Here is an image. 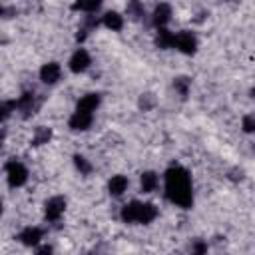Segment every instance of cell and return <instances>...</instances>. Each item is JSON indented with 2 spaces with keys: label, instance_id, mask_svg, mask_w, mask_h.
Segmentation results:
<instances>
[{
  "label": "cell",
  "instance_id": "8992f818",
  "mask_svg": "<svg viewBox=\"0 0 255 255\" xmlns=\"http://www.w3.org/2000/svg\"><path fill=\"white\" fill-rule=\"evenodd\" d=\"M90 64H92V58H90V54H88V50H84V48H78L74 54H72V58H70V70L74 72V74H82V72H86L88 68H90Z\"/></svg>",
  "mask_w": 255,
  "mask_h": 255
},
{
  "label": "cell",
  "instance_id": "d4e9b609",
  "mask_svg": "<svg viewBox=\"0 0 255 255\" xmlns=\"http://www.w3.org/2000/svg\"><path fill=\"white\" fill-rule=\"evenodd\" d=\"M253 128H255V120H253V116H245V118H243V129H245L247 133H251Z\"/></svg>",
  "mask_w": 255,
  "mask_h": 255
},
{
  "label": "cell",
  "instance_id": "9c48e42d",
  "mask_svg": "<svg viewBox=\"0 0 255 255\" xmlns=\"http://www.w3.org/2000/svg\"><path fill=\"white\" fill-rule=\"evenodd\" d=\"M100 106V94H86L84 98H80L78 106H76V112H82V114H90L94 116V112L98 110Z\"/></svg>",
  "mask_w": 255,
  "mask_h": 255
},
{
  "label": "cell",
  "instance_id": "52a82bcc",
  "mask_svg": "<svg viewBox=\"0 0 255 255\" xmlns=\"http://www.w3.org/2000/svg\"><path fill=\"white\" fill-rule=\"evenodd\" d=\"M60 76H62V68H60L58 62H48V64H44L40 68V80L44 84H48V86L56 84L60 80Z\"/></svg>",
  "mask_w": 255,
  "mask_h": 255
},
{
  "label": "cell",
  "instance_id": "ffe728a7",
  "mask_svg": "<svg viewBox=\"0 0 255 255\" xmlns=\"http://www.w3.org/2000/svg\"><path fill=\"white\" fill-rule=\"evenodd\" d=\"M16 110V102H0V122H6Z\"/></svg>",
  "mask_w": 255,
  "mask_h": 255
},
{
  "label": "cell",
  "instance_id": "5bb4252c",
  "mask_svg": "<svg viewBox=\"0 0 255 255\" xmlns=\"http://www.w3.org/2000/svg\"><path fill=\"white\" fill-rule=\"evenodd\" d=\"M128 177L126 175H114L110 181H108V189H110V195L114 197H120L126 189H128Z\"/></svg>",
  "mask_w": 255,
  "mask_h": 255
},
{
  "label": "cell",
  "instance_id": "6da1fadb",
  "mask_svg": "<svg viewBox=\"0 0 255 255\" xmlns=\"http://www.w3.org/2000/svg\"><path fill=\"white\" fill-rule=\"evenodd\" d=\"M165 195L171 203L179 207H191L193 203V191H191V177L189 171L181 165H171L165 171Z\"/></svg>",
  "mask_w": 255,
  "mask_h": 255
},
{
  "label": "cell",
  "instance_id": "3957f363",
  "mask_svg": "<svg viewBox=\"0 0 255 255\" xmlns=\"http://www.w3.org/2000/svg\"><path fill=\"white\" fill-rule=\"evenodd\" d=\"M6 179L10 187H22L28 181V169L18 159H10L6 163Z\"/></svg>",
  "mask_w": 255,
  "mask_h": 255
},
{
  "label": "cell",
  "instance_id": "ba28073f",
  "mask_svg": "<svg viewBox=\"0 0 255 255\" xmlns=\"http://www.w3.org/2000/svg\"><path fill=\"white\" fill-rule=\"evenodd\" d=\"M92 122H94V116L82 114V112H74V114L70 116V120H68V126H70V129H74V131H86V129L92 126Z\"/></svg>",
  "mask_w": 255,
  "mask_h": 255
},
{
  "label": "cell",
  "instance_id": "d6986e66",
  "mask_svg": "<svg viewBox=\"0 0 255 255\" xmlns=\"http://www.w3.org/2000/svg\"><path fill=\"white\" fill-rule=\"evenodd\" d=\"M74 163H76V167H78V171L82 175H88L92 171V165H90V161L84 155H74Z\"/></svg>",
  "mask_w": 255,
  "mask_h": 255
},
{
  "label": "cell",
  "instance_id": "9a60e30c",
  "mask_svg": "<svg viewBox=\"0 0 255 255\" xmlns=\"http://www.w3.org/2000/svg\"><path fill=\"white\" fill-rule=\"evenodd\" d=\"M139 183H141V191L151 193V191H155V187L159 183V177H157L155 171H143L141 177H139Z\"/></svg>",
  "mask_w": 255,
  "mask_h": 255
},
{
  "label": "cell",
  "instance_id": "4fadbf2b",
  "mask_svg": "<svg viewBox=\"0 0 255 255\" xmlns=\"http://www.w3.org/2000/svg\"><path fill=\"white\" fill-rule=\"evenodd\" d=\"M102 24L106 26V28H110L112 32H120L122 28H124V16H120L118 12H106L104 16H102Z\"/></svg>",
  "mask_w": 255,
  "mask_h": 255
},
{
  "label": "cell",
  "instance_id": "5b68a950",
  "mask_svg": "<svg viewBox=\"0 0 255 255\" xmlns=\"http://www.w3.org/2000/svg\"><path fill=\"white\" fill-rule=\"evenodd\" d=\"M66 211V199L62 195H56V197H50L44 205V215L48 221H58Z\"/></svg>",
  "mask_w": 255,
  "mask_h": 255
},
{
  "label": "cell",
  "instance_id": "7402d4cb",
  "mask_svg": "<svg viewBox=\"0 0 255 255\" xmlns=\"http://www.w3.org/2000/svg\"><path fill=\"white\" fill-rule=\"evenodd\" d=\"M191 255H207V243L203 239H195L191 243Z\"/></svg>",
  "mask_w": 255,
  "mask_h": 255
},
{
  "label": "cell",
  "instance_id": "83f0119b",
  "mask_svg": "<svg viewBox=\"0 0 255 255\" xmlns=\"http://www.w3.org/2000/svg\"><path fill=\"white\" fill-rule=\"evenodd\" d=\"M2 139H4V137H2V133H0V147H2Z\"/></svg>",
  "mask_w": 255,
  "mask_h": 255
},
{
  "label": "cell",
  "instance_id": "e0dca14e",
  "mask_svg": "<svg viewBox=\"0 0 255 255\" xmlns=\"http://www.w3.org/2000/svg\"><path fill=\"white\" fill-rule=\"evenodd\" d=\"M52 137V131L50 128H38L34 137H32V145H42V143H48V139Z\"/></svg>",
  "mask_w": 255,
  "mask_h": 255
},
{
  "label": "cell",
  "instance_id": "30bf717a",
  "mask_svg": "<svg viewBox=\"0 0 255 255\" xmlns=\"http://www.w3.org/2000/svg\"><path fill=\"white\" fill-rule=\"evenodd\" d=\"M16 110L22 112L24 118H28L30 114H34V110H36V96H34L32 92L22 94V96L18 98V102H16Z\"/></svg>",
  "mask_w": 255,
  "mask_h": 255
},
{
  "label": "cell",
  "instance_id": "7a4b0ae2",
  "mask_svg": "<svg viewBox=\"0 0 255 255\" xmlns=\"http://www.w3.org/2000/svg\"><path fill=\"white\" fill-rule=\"evenodd\" d=\"M122 221L124 223H151L157 217V207L153 203L129 201L122 207Z\"/></svg>",
  "mask_w": 255,
  "mask_h": 255
},
{
  "label": "cell",
  "instance_id": "277c9868",
  "mask_svg": "<svg viewBox=\"0 0 255 255\" xmlns=\"http://www.w3.org/2000/svg\"><path fill=\"white\" fill-rule=\"evenodd\" d=\"M173 46L179 52H183V54H195V50H197V38L191 32L183 30V32L173 34Z\"/></svg>",
  "mask_w": 255,
  "mask_h": 255
},
{
  "label": "cell",
  "instance_id": "2e32d148",
  "mask_svg": "<svg viewBox=\"0 0 255 255\" xmlns=\"http://www.w3.org/2000/svg\"><path fill=\"white\" fill-rule=\"evenodd\" d=\"M155 44H157V48H161V50L173 48V32H169L167 28H157Z\"/></svg>",
  "mask_w": 255,
  "mask_h": 255
},
{
  "label": "cell",
  "instance_id": "f1b7e54d",
  "mask_svg": "<svg viewBox=\"0 0 255 255\" xmlns=\"http://www.w3.org/2000/svg\"><path fill=\"white\" fill-rule=\"evenodd\" d=\"M0 14H4V8H2V6H0Z\"/></svg>",
  "mask_w": 255,
  "mask_h": 255
},
{
  "label": "cell",
  "instance_id": "484cf974",
  "mask_svg": "<svg viewBox=\"0 0 255 255\" xmlns=\"http://www.w3.org/2000/svg\"><path fill=\"white\" fill-rule=\"evenodd\" d=\"M36 255H52V247H42V249H38V253Z\"/></svg>",
  "mask_w": 255,
  "mask_h": 255
},
{
  "label": "cell",
  "instance_id": "44dd1931",
  "mask_svg": "<svg viewBox=\"0 0 255 255\" xmlns=\"http://www.w3.org/2000/svg\"><path fill=\"white\" fill-rule=\"evenodd\" d=\"M98 8H100V2H96V0L94 2H76L74 4V10H82V12H90V14L96 12Z\"/></svg>",
  "mask_w": 255,
  "mask_h": 255
},
{
  "label": "cell",
  "instance_id": "cb8c5ba5",
  "mask_svg": "<svg viewBox=\"0 0 255 255\" xmlns=\"http://www.w3.org/2000/svg\"><path fill=\"white\" fill-rule=\"evenodd\" d=\"M139 106H141L143 110H149V108L153 106V96H151V94H143L141 100H139Z\"/></svg>",
  "mask_w": 255,
  "mask_h": 255
},
{
  "label": "cell",
  "instance_id": "ac0fdd59",
  "mask_svg": "<svg viewBox=\"0 0 255 255\" xmlns=\"http://www.w3.org/2000/svg\"><path fill=\"white\" fill-rule=\"evenodd\" d=\"M173 88H175V92L181 96V98H185L187 94H189V78H175V82H173Z\"/></svg>",
  "mask_w": 255,
  "mask_h": 255
},
{
  "label": "cell",
  "instance_id": "4316f807",
  "mask_svg": "<svg viewBox=\"0 0 255 255\" xmlns=\"http://www.w3.org/2000/svg\"><path fill=\"white\" fill-rule=\"evenodd\" d=\"M0 215H2V199H0Z\"/></svg>",
  "mask_w": 255,
  "mask_h": 255
},
{
  "label": "cell",
  "instance_id": "7c38bea8",
  "mask_svg": "<svg viewBox=\"0 0 255 255\" xmlns=\"http://www.w3.org/2000/svg\"><path fill=\"white\" fill-rule=\"evenodd\" d=\"M18 239H20V243H24V245H28V247L38 245L40 239H42V229H40V227H26V229L20 231Z\"/></svg>",
  "mask_w": 255,
  "mask_h": 255
},
{
  "label": "cell",
  "instance_id": "8fae6325",
  "mask_svg": "<svg viewBox=\"0 0 255 255\" xmlns=\"http://www.w3.org/2000/svg\"><path fill=\"white\" fill-rule=\"evenodd\" d=\"M169 18H171V6L169 4H157L155 10H153V16H151L153 26L165 28V24L169 22Z\"/></svg>",
  "mask_w": 255,
  "mask_h": 255
},
{
  "label": "cell",
  "instance_id": "603a6c76",
  "mask_svg": "<svg viewBox=\"0 0 255 255\" xmlns=\"http://www.w3.org/2000/svg\"><path fill=\"white\" fill-rule=\"evenodd\" d=\"M128 14L133 16V18H139V16L145 14V8H143L141 4H137V2H129V4H128Z\"/></svg>",
  "mask_w": 255,
  "mask_h": 255
}]
</instances>
